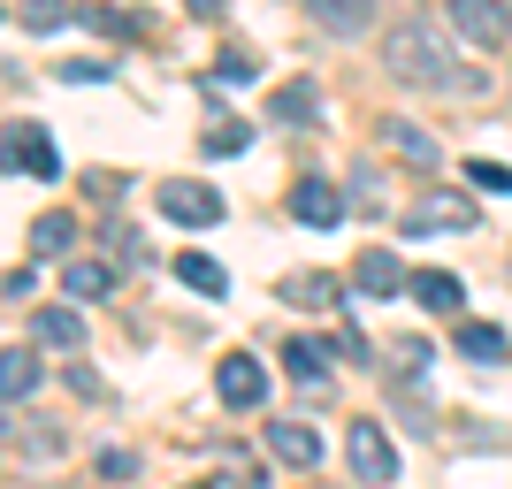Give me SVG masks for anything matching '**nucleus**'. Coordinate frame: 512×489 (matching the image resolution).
Returning <instances> with one entry per match:
<instances>
[{
	"mask_svg": "<svg viewBox=\"0 0 512 489\" xmlns=\"http://www.w3.org/2000/svg\"><path fill=\"white\" fill-rule=\"evenodd\" d=\"M444 8H451V23H459V39L482 46V54H497V46L512 39V8L505 0H444Z\"/></svg>",
	"mask_w": 512,
	"mask_h": 489,
	"instance_id": "5",
	"label": "nucleus"
},
{
	"mask_svg": "<svg viewBox=\"0 0 512 489\" xmlns=\"http://www.w3.org/2000/svg\"><path fill=\"white\" fill-rule=\"evenodd\" d=\"M268 451L283 467H321V436L306 421H268Z\"/></svg>",
	"mask_w": 512,
	"mask_h": 489,
	"instance_id": "10",
	"label": "nucleus"
},
{
	"mask_svg": "<svg viewBox=\"0 0 512 489\" xmlns=\"http://www.w3.org/2000/svg\"><path fill=\"white\" fill-rule=\"evenodd\" d=\"M406 291L421 298L428 314H459V298H467V283L451 276V268H421V276H406Z\"/></svg>",
	"mask_w": 512,
	"mask_h": 489,
	"instance_id": "11",
	"label": "nucleus"
},
{
	"mask_svg": "<svg viewBox=\"0 0 512 489\" xmlns=\"http://www.w3.org/2000/svg\"><path fill=\"white\" fill-rule=\"evenodd\" d=\"M344 207H352V199H344L329 176H299V184H291V214H299V222H314V230H337Z\"/></svg>",
	"mask_w": 512,
	"mask_h": 489,
	"instance_id": "7",
	"label": "nucleus"
},
{
	"mask_svg": "<svg viewBox=\"0 0 512 489\" xmlns=\"http://www.w3.org/2000/svg\"><path fill=\"white\" fill-rule=\"evenodd\" d=\"M176 276L192 283V291H207V298H222V291H230V276H222V260H207V253H184V260H176Z\"/></svg>",
	"mask_w": 512,
	"mask_h": 489,
	"instance_id": "20",
	"label": "nucleus"
},
{
	"mask_svg": "<svg viewBox=\"0 0 512 489\" xmlns=\"http://www.w3.org/2000/svg\"><path fill=\"white\" fill-rule=\"evenodd\" d=\"M100 474H115V482H123V474H138V459H130V451H100Z\"/></svg>",
	"mask_w": 512,
	"mask_h": 489,
	"instance_id": "26",
	"label": "nucleus"
},
{
	"mask_svg": "<svg viewBox=\"0 0 512 489\" xmlns=\"http://www.w3.org/2000/svg\"><path fill=\"white\" fill-rule=\"evenodd\" d=\"M268 115H276V123H314V85H306V77H291V85L276 92V107H268Z\"/></svg>",
	"mask_w": 512,
	"mask_h": 489,
	"instance_id": "22",
	"label": "nucleus"
},
{
	"mask_svg": "<svg viewBox=\"0 0 512 489\" xmlns=\"http://www.w3.org/2000/svg\"><path fill=\"white\" fill-rule=\"evenodd\" d=\"M69 237H77V222H69V214H39V222H31V253H69Z\"/></svg>",
	"mask_w": 512,
	"mask_h": 489,
	"instance_id": "21",
	"label": "nucleus"
},
{
	"mask_svg": "<svg viewBox=\"0 0 512 489\" xmlns=\"http://www.w3.org/2000/svg\"><path fill=\"white\" fill-rule=\"evenodd\" d=\"M283 360H291V375H299V383H321L337 352H329V344H321V337H291V344H283Z\"/></svg>",
	"mask_w": 512,
	"mask_h": 489,
	"instance_id": "17",
	"label": "nucleus"
},
{
	"mask_svg": "<svg viewBox=\"0 0 512 489\" xmlns=\"http://www.w3.org/2000/svg\"><path fill=\"white\" fill-rule=\"evenodd\" d=\"M352 283H360L367 298H390L398 283H406V268H398V253H360L352 260Z\"/></svg>",
	"mask_w": 512,
	"mask_h": 489,
	"instance_id": "15",
	"label": "nucleus"
},
{
	"mask_svg": "<svg viewBox=\"0 0 512 489\" xmlns=\"http://www.w3.org/2000/svg\"><path fill=\"white\" fill-rule=\"evenodd\" d=\"M184 8H192V16H222V8H230V0H184Z\"/></svg>",
	"mask_w": 512,
	"mask_h": 489,
	"instance_id": "27",
	"label": "nucleus"
},
{
	"mask_svg": "<svg viewBox=\"0 0 512 489\" xmlns=\"http://www.w3.org/2000/svg\"><path fill=\"white\" fill-rule=\"evenodd\" d=\"M344 459H352V482H398V444L383 436V421H352L344 428Z\"/></svg>",
	"mask_w": 512,
	"mask_h": 489,
	"instance_id": "3",
	"label": "nucleus"
},
{
	"mask_svg": "<svg viewBox=\"0 0 512 489\" xmlns=\"http://www.w3.org/2000/svg\"><path fill=\"white\" fill-rule=\"evenodd\" d=\"M153 207L169 214V222H184V230H214V222H222V192H214V184H192V176H169V184L153 192Z\"/></svg>",
	"mask_w": 512,
	"mask_h": 489,
	"instance_id": "4",
	"label": "nucleus"
},
{
	"mask_svg": "<svg viewBox=\"0 0 512 489\" xmlns=\"http://www.w3.org/2000/svg\"><path fill=\"white\" fill-rule=\"evenodd\" d=\"M459 352L467 360H505V329L497 321H459Z\"/></svg>",
	"mask_w": 512,
	"mask_h": 489,
	"instance_id": "19",
	"label": "nucleus"
},
{
	"mask_svg": "<svg viewBox=\"0 0 512 489\" xmlns=\"http://www.w3.org/2000/svg\"><path fill=\"white\" fill-rule=\"evenodd\" d=\"M16 23H23V31H62L69 0H16Z\"/></svg>",
	"mask_w": 512,
	"mask_h": 489,
	"instance_id": "23",
	"label": "nucleus"
},
{
	"mask_svg": "<svg viewBox=\"0 0 512 489\" xmlns=\"http://www.w3.org/2000/svg\"><path fill=\"white\" fill-rule=\"evenodd\" d=\"M459 176H467V184H482V192H512V169H505V161H467Z\"/></svg>",
	"mask_w": 512,
	"mask_h": 489,
	"instance_id": "24",
	"label": "nucleus"
},
{
	"mask_svg": "<svg viewBox=\"0 0 512 489\" xmlns=\"http://www.w3.org/2000/svg\"><path fill=\"white\" fill-rule=\"evenodd\" d=\"M8 169L16 176H62V161H54V138H46V130H31V123H16L8 130Z\"/></svg>",
	"mask_w": 512,
	"mask_h": 489,
	"instance_id": "8",
	"label": "nucleus"
},
{
	"mask_svg": "<svg viewBox=\"0 0 512 489\" xmlns=\"http://www.w3.org/2000/svg\"><path fill=\"white\" fill-rule=\"evenodd\" d=\"M245 138H253L245 123H214L207 130V153H245Z\"/></svg>",
	"mask_w": 512,
	"mask_h": 489,
	"instance_id": "25",
	"label": "nucleus"
},
{
	"mask_svg": "<svg viewBox=\"0 0 512 489\" xmlns=\"http://www.w3.org/2000/svg\"><path fill=\"white\" fill-rule=\"evenodd\" d=\"M383 69L398 77V85H421V92H474L482 77L474 69H459V54H451V39L436 31V23H398L383 39Z\"/></svg>",
	"mask_w": 512,
	"mask_h": 489,
	"instance_id": "1",
	"label": "nucleus"
},
{
	"mask_svg": "<svg viewBox=\"0 0 512 489\" xmlns=\"http://www.w3.org/2000/svg\"><path fill=\"white\" fill-rule=\"evenodd\" d=\"M214 390H222V405H230V413H253V405L268 398V367H260L253 352H230V360L214 367Z\"/></svg>",
	"mask_w": 512,
	"mask_h": 489,
	"instance_id": "6",
	"label": "nucleus"
},
{
	"mask_svg": "<svg viewBox=\"0 0 512 489\" xmlns=\"http://www.w3.org/2000/svg\"><path fill=\"white\" fill-rule=\"evenodd\" d=\"M62 291L77 298V306H92V298L115 291V268H107V260H69V268H62Z\"/></svg>",
	"mask_w": 512,
	"mask_h": 489,
	"instance_id": "16",
	"label": "nucleus"
},
{
	"mask_svg": "<svg viewBox=\"0 0 512 489\" xmlns=\"http://www.w3.org/2000/svg\"><path fill=\"white\" fill-rule=\"evenodd\" d=\"M474 222H482V214H474L467 192H421L406 214H398L406 237H444V230H474Z\"/></svg>",
	"mask_w": 512,
	"mask_h": 489,
	"instance_id": "2",
	"label": "nucleus"
},
{
	"mask_svg": "<svg viewBox=\"0 0 512 489\" xmlns=\"http://www.w3.org/2000/svg\"><path fill=\"white\" fill-rule=\"evenodd\" d=\"M31 337H39V344H62V352H69V344L85 337V321H77V306H46V314L31 321Z\"/></svg>",
	"mask_w": 512,
	"mask_h": 489,
	"instance_id": "18",
	"label": "nucleus"
},
{
	"mask_svg": "<svg viewBox=\"0 0 512 489\" xmlns=\"http://www.w3.org/2000/svg\"><path fill=\"white\" fill-rule=\"evenodd\" d=\"M383 146L398 153V161H413V169H436V161H444V153H436V138H428V130H413V123H398V115L383 123Z\"/></svg>",
	"mask_w": 512,
	"mask_h": 489,
	"instance_id": "14",
	"label": "nucleus"
},
{
	"mask_svg": "<svg viewBox=\"0 0 512 489\" xmlns=\"http://www.w3.org/2000/svg\"><path fill=\"white\" fill-rule=\"evenodd\" d=\"M306 16H314L329 39H360L367 23H375V0H306Z\"/></svg>",
	"mask_w": 512,
	"mask_h": 489,
	"instance_id": "9",
	"label": "nucleus"
},
{
	"mask_svg": "<svg viewBox=\"0 0 512 489\" xmlns=\"http://www.w3.org/2000/svg\"><path fill=\"white\" fill-rule=\"evenodd\" d=\"M39 375H46V367L31 360L23 344H8V352H0V398H8V405H23V398H31V390H39Z\"/></svg>",
	"mask_w": 512,
	"mask_h": 489,
	"instance_id": "13",
	"label": "nucleus"
},
{
	"mask_svg": "<svg viewBox=\"0 0 512 489\" xmlns=\"http://www.w3.org/2000/svg\"><path fill=\"white\" fill-rule=\"evenodd\" d=\"M276 298H283V306H337L344 283H337V276H321V268H299V276H283V283H276Z\"/></svg>",
	"mask_w": 512,
	"mask_h": 489,
	"instance_id": "12",
	"label": "nucleus"
}]
</instances>
